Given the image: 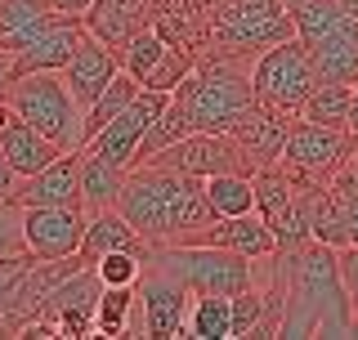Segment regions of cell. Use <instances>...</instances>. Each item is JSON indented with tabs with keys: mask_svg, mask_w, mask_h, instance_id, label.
Wrapping results in <instances>:
<instances>
[{
	"mask_svg": "<svg viewBox=\"0 0 358 340\" xmlns=\"http://www.w3.org/2000/svg\"><path fill=\"white\" fill-rule=\"evenodd\" d=\"M117 211L130 220V229L148 246L188 242L197 229H206L215 215L206 206L197 175H184L162 162H134L126 170V184L117 192Z\"/></svg>",
	"mask_w": 358,
	"mask_h": 340,
	"instance_id": "1",
	"label": "cell"
},
{
	"mask_svg": "<svg viewBox=\"0 0 358 340\" xmlns=\"http://www.w3.org/2000/svg\"><path fill=\"white\" fill-rule=\"evenodd\" d=\"M273 260L287 282L278 336H350L354 309H350V296H345V282H341L336 246L309 237L296 251H273Z\"/></svg>",
	"mask_w": 358,
	"mask_h": 340,
	"instance_id": "2",
	"label": "cell"
},
{
	"mask_svg": "<svg viewBox=\"0 0 358 340\" xmlns=\"http://www.w3.org/2000/svg\"><path fill=\"white\" fill-rule=\"evenodd\" d=\"M193 112V130H233V121L255 104L251 59L238 54H201L197 67L175 85Z\"/></svg>",
	"mask_w": 358,
	"mask_h": 340,
	"instance_id": "3",
	"label": "cell"
},
{
	"mask_svg": "<svg viewBox=\"0 0 358 340\" xmlns=\"http://www.w3.org/2000/svg\"><path fill=\"white\" fill-rule=\"evenodd\" d=\"M5 104L27 126H36L45 139H54L63 153L81 148V121L85 112L72 99L63 72H18L5 81Z\"/></svg>",
	"mask_w": 358,
	"mask_h": 340,
	"instance_id": "4",
	"label": "cell"
},
{
	"mask_svg": "<svg viewBox=\"0 0 358 340\" xmlns=\"http://www.w3.org/2000/svg\"><path fill=\"white\" fill-rule=\"evenodd\" d=\"M287 36H296L287 0H220V9L206 22V54L255 59Z\"/></svg>",
	"mask_w": 358,
	"mask_h": 340,
	"instance_id": "5",
	"label": "cell"
},
{
	"mask_svg": "<svg viewBox=\"0 0 358 340\" xmlns=\"http://www.w3.org/2000/svg\"><path fill=\"white\" fill-rule=\"evenodd\" d=\"M148 264L166 269L171 278H179L193 296H238L242 287H251V260L229 251V246H210V242H166L148 251Z\"/></svg>",
	"mask_w": 358,
	"mask_h": 340,
	"instance_id": "6",
	"label": "cell"
},
{
	"mask_svg": "<svg viewBox=\"0 0 358 340\" xmlns=\"http://www.w3.org/2000/svg\"><path fill=\"white\" fill-rule=\"evenodd\" d=\"M251 85H255V99L287 117H300L305 99L313 94L318 85V67H313L309 50L300 36H287L278 45H268L251 59Z\"/></svg>",
	"mask_w": 358,
	"mask_h": 340,
	"instance_id": "7",
	"label": "cell"
},
{
	"mask_svg": "<svg viewBox=\"0 0 358 340\" xmlns=\"http://www.w3.org/2000/svg\"><path fill=\"white\" fill-rule=\"evenodd\" d=\"M358 148V139L345 126H318V121L296 117L287 126V143L278 166L287 170L291 184H305V188H322L331 179V170L345 162Z\"/></svg>",
	"mask_w": 358,
	"mask_h": 340,
	"instance_id": "8",
	"label": "cell"
},
{
	"mask_svg": "<svg viewBox=\"0 0 358 340\" xmlns=\"http://www.w3.org/2000/svg\"><path fill=\"white\" fill-rule=\"evenodd\" d=\"M134 296H139L134 332H143L152 340L184 336V318H188V304H193V291H188L179 278H171L166 269H157V264L143 260V274L134 282Z\"/></svg>",
	"mask_w": 358,
	"mask_h": 340,
	"instance_id": "9",
	"label": "cell"
},
{
	"mask_svg": "<svg viewBox=\"0 0 358 340\" xmlns=\"http://www.w3.org/2000/svg\"><path fill=\"white\" fill-rule=\"evenodd\" d=\"M251 179H255V211H260V220L268 224V233H273V246L278 251L305 246L309 229H305L300 197H296V184L287 179V170L273 162V166H260Z\"/></svg>",
	"mask_w": 358,
	"mask_h": 340,
	"instance_id": "10",
	"label": "cell"
},
{
	"mask_svg": "<svg viewBox=\"0 0 358 340\" xmlns=\"http://www.w3.org/2000/svg\"><path fill=\"white\" fill-rule=\"evenodd\" d=\"M143 162L175 166V170L197 175V179L224 175V170H246V175H255L251 162H246V153L238 148V139H233V134H224V130H193V134H184L179 143H171V148L143 157Z\"/></svg>",
	"mask_w": 358,
	"mask_h": 340,
	"instance_id": "11",
	"label": "cell"
},
{
	"mask_svg": "<svg viewBox=\"0 0 358 340\" xmlns=\"http://www.w3.org/2000/svg\"><path fill=\"white\" fill-rule=\"evenodd\" d=\"M22 211V246L31 260H72L85 237V211L81 206H18Z\"/></svg>",
	"mask_w": 358,
	"mask_h": 340,
	"instance_id": "12",
	"label": "cell"
},
{
	"mask_svg": "<svg viewBox=\"0 0 358 340\" xmlns=\"http://www.w3.org/2000/svg\"><path fill=\"white\" fill-rule=\"evenodd\" d=\"M166 99H171V94H162V90H148V85H143L139 94H134L130 104L121 108L117 117H112L108 126H103V130L94 134V139L85 143V148L130 170V166H134V157H139V143H143V134L152 130L157 112L166 108Z\"/></svg>",
	"mask_w": 358,
	"mask_h": 340,
	"instance_id": "13",
	"label": "cell"
},
{
	"mask_svg": "<svg viewBox=\"0 0 358 340\" xmlns=\"http://www.w3.org/2000/svg\"><path fill=\"white\" fill-rule=\"evenodd\" d=\"M9 201H18V206H81V148L59 153L36 175H22Z\"/></svg>",
	"mask_w": 358,
	"mask_h": 340,
	"instance_id": "14",
	"label": "cell"
},
{
	"mask_svg": "<svg viewBox=\"0 0 358 340\" xmlns=\"http://www.w3.org/2000/svg\"><path fill=\"white\" fill-rule=\"evenodd\" d=\"M296 117H287V112H278V108H268L255 99L251 108L242 112L238 121H233V139H238V148L246 153V162H251V170H260V166H273L278 157H282V143H287V126Z\"/></svg>",
	"mask_w": 358,
	"mask_h": 340,
	"instance_id": "15",
	"label": "cell"
},
{
	"mask_svg": "<svg viewBox=\"0 0 358 340\" xmlns=\"http://www.w3.org/2000/svg\"><path fill=\"white\" fill-rule=\"evenodd\" d=\"M81 36H85V22L72 18V14H59L27 50L9 59V76H18V72H63V67L72 63Z\"/></svg>",
	"mask_w": 358,
	"mask_h": 340,
	"instance_id": "16",
	"label": "cell"
},
{
	"mask_svg": "<svg viewBox=\"0 0 358 340\" xmlns=\"http://www.w3.org/2000/svg\"><path fill=\"white\" fill-rule=\"evenodd\" d=\"M121 72V59H117V50H108L99 36H81V45H76V54H72V63L63 67V81L67 90H72V99L81 104V112L94 104L99 94L108 90V81Z\"/></svg>",
	"mask_w": 358,
	"mask_h": 340,
	"instance_id": "17",
	"label": "cell"
},
{
	"mask_svg": "<svg viewBox=\"0 0 358 340\" xmlns=\"http://www.w3.org/2000/svg\"><path fill=\"white\" fill-rule=\"evenodd\" d=\"M188 242H210V246H229L246 260H273V233L260 220V211H246V215H229V220H210L206 229H197Z\"/></svg>",
	"mask_w": 358,
	"mask_h": 340,
	"instance_id": "18",
	"label": "cell"
},
{
	"mask_svg": "<svg viewBox=\"0 0 358 340\" xmlns=\"http://www.w3.org/2000/svg\"><path fill=\"white\" fill-rule=\"evenodd\" d=\"M148 14H152V0H94L81 14V22L108 50H121L139 27H148Z\"/></svg>",
	"mask_w": 358,
	"mask_h": 340,
	"instance_id": "19",
	"label": "cell"
},
{
	"mask_svg": "<svg viewBox=\"0 0 358 340\" xmlns=\"http://www.w3.org/2000/svg\"><path fill=\"white\" fill-rule=\"evenodd\" d=\"M108 251H134V255H143V260H148V251H152V246L130 229V220L117 206L85 215V237H81V251H76V255H81L85 264H94V260L108 255Z\"/></svg>",
	"mask_w": 358,
	"mask_h": 340,
	"instance_id": "20",
	"label": "cell"
},
{
	"mask_svg": "<svg viewBox=\"0 0 358 340\" xmlns=\"http://www.w3.org/2000/svg\"><path fill=\"white\" fill-rule=\"evenodd\" d=\"M313 67H318V81H358V18L345 14V22L336 31H327L322 41L305 45Z\"/></svg>",
	"mask_w": 358,
	"mask_h": 340,
	"instance_id": "21",
	"label": "cell"
},
{
	"mask_svg": "<svg viewBox=\"0 0 358 340\" xmlns=\"http://www.w3.org/2000/svg\"><path fill=\"white\" fill-rule=\"evenodd\" d=\"M54 18L59 9L50 0H0V54H22Z\"/></svg>",
	"mask_w": 358,
	"mask_h": 340,
	"instance_id": "22",
	"label": "cell"
},
{
	"mask_svg": "<svg viewBox=\"0 0 358 340\" xmlns=\"http://www.w3.org/2000/svg\"><path fill=\"white\" fill-rule=\"evenodd\" d=\"M0 148H5V157H9V166H14V175L22 179V175H36V170H45L59 157L63 148L54 139H45V134L36 130V126H27L22 117H14V108H9V121L0 126Z\"/></svg>",
	"mask_w": 358,
	"mask_h": 340,
	"instance_id": "23",
	"label": "cell"
},
{
	"mask_svg": "<svg viewBox=\"0 0 358 340\" xmlns=\"http://www.w3.org/2000/svg\"><path fill=\"white\" fill-rule=\"evenodd\" d=\"M126 184V166L108 162V157L81 148V211H108L117 206V192Z\"/></svg>",
	"mask_w": 358,
	"mask_h": 340,
	"instance_id": "24",
	"label": "cell"
},
{
	"mask_svg": "<svg viewBox=\"0 0 358 340\" xmlns=\"http://www.w3.org/2000/svg\"><path fill=\"white\" fill-rule=\"evenodd\" d=\"M201 192H206V206H210L215 220L255 211V179L246 175V170H224V175L201 179Z\"/></svg>",
	"mask_w": 358,
	"mask_h": 340,
	"instance_id": "25",
	"label": "cell"
},
{
	"mask_svg": "<svg viewBox=\"0 0 358 340\" xmlns=\"http://www.w3.org/2000/svg\"><path fill=\"white\" fill-rule=\"evenodd\" d=\"M139 90H143V81H139V76H130L126 67H121V72H117V76H112V81H108V90H103V94H99L94 104L85 108V121H81V148H85V143L94 139V134L103 130V126H108L112 117H117L121 108L130 104L134 94H139Z\"/></svg>",
	"mask_w": 358,
	"mask_h": 340,
	"instance_id": "26",
	"label": "cell"
},
{
	"mask_svg": "<svg viewBox=\"0 0 358 340\" xmlns=\"http://www.w3.org/2000/svg\"><path fill=\"white\" fill-rule=\"evenodd\" d=\"M184 134H193V112H188L184 94H179V90H171V99H166V108H162V112H157L152 130L143 134V143H139V157H134V162H143V157H152V153L171 148V143H179V139H184Z\"/></svg>",
	"mask_w": 358,
	"mask_h": 340,
	"instance_id": "27",
	"label": "cell"
},
{
	"mask_svg": "<svg viewBox=\"0 0 358 340\" xmlns=\"http://www.w3.org/2000/svg\"><path fill=\"white\" fill-rule=\"evenodd\" d=\"M134 309H139V296L134 287H103L94 304V336L121 340L134 332Z\"/></svg>",
	"mask_w": 358,
	"mask_h": 340,
	"instance_id": "28",
	"label": "cell"
},
{
	"mask_svg": "<svg viewBox=\"0 0 358 340\" xmlns=\"http://www.w3.org/2000/svg\"><path fill=\"white\" fill-rule=\"evenodd\" d=\"M184 336L188 340H229V296H193L184 318Z\"/></svg>",
	"mask_w": 358,
	"mask_h": 340,
	"instance_id": "29",
	"label": "cell"
},
{
	"mask_svg": "<svg viewBox=\"0 0 358 340\" xmlns=\"http://www.w3.org/2000/svg\"><path fill=\"white\" fill-rule=\"evenodd\" d=\"M350 94H354L350 81H318L313 94L305 99V108H300V117L318 121V126H345L350 121Z\"/></svg>",
	"mask_w": 358,
	"mask_h": 340,
	"instance_id": "30",
	"label": "cell"
},
{
	"mask_svg": "<svg viewBox=\"0 0 358 340\" xmlns=\"http://www.w3.org/2000/svg\"><path fill=\"white\" fill-rule=\"evenodd\" d=\"M162 54H166V41H162V31H157L152 22H148V27H139L126 45H121L117 59H121V67H126L130 76L148 81V72H152L157 63H162Z\"/></svg>",
	"mask_w": 358,
	"mask_h": 340,
	"instance_id": "31",
	"label": "cell"
},
{
	"mask_svg": "<svg viewBox=\"0 0 358 340\" xmlns=\"http://www.w3.org/2000/svg\"><path fill=\"white\" fill-rule=\"evenodd\" d=\"M264 327V287H242L238 296H229V340L260 336Z\"/></svg>",
	"mask_w": 358,
	"mask_h": 340,
	"instance_id": "32",
	"label": "cell"
},
{
	"mask_svg": "<svg viewBox=\"0 0 358 340\" xmlns=\"http://www.w3.org/2000/svg\"><path fill=\"white\" fill-rule=\"evenodd\" d=\"M197 59H201V54H197V50H188V45H166L162 63H157L152 72H148V81H143V85H148V90H162V94H171V90L197 67Z\"/></svg>",
	"mask_w": 358,
	"mask_h": 340,
	"instance_id": "33",
	"label": "cell"
},
{
	"mask_svg": "<svg viewBox=\"0 0 358 340\" xmlns=\"http://www.w3.org/2000/svg\"><path fill=\"white\" fill-rule=\"evenodd\" d=\"M94 274L103 287H134L143 274V255H134V251H108V255H99L94 260Z\"/></svg>",
	"mask_w": 358,
	"mask_h": 340,
	"instance_id": "34",
	"label": "cell"
},
{
	"mask_svg": "<svg viewBox=\"0 0 358 340\" xmlns=\"http://www.w3.org/2000/svg\"><path fill=\"white\" fill-rule=\"evenodd\" d=\"M327 188L336 192V197H358V148L350 153V157H345V162L341 166H336L331 170V179H327Z\"/></svg>",
	"mask_w": 358,
	"mask_h": 340,
	"instance_id": "35",
	"label": "cell"
},
{
	"mask_svg": "<svg viewBox=\"0 0 358 340\" xmlns=\"http://www.w3.org/2000/svg\"><path fill=\"white\" fill-rule=\"evenodd\" d=\"M336 260H341V282H345V296H350V309L358 318V246H341Z\"/></svg>",
	"mask_w": 358,
	"mask_h": 340,
	"instance_id": "36",
	"label": "cell"
},
{
	"mask_svg": "<svg viewBox=\"0 0 358 340\" xmlns=\"http://www.w3.org/2000/svg\"><path fill=\"white\" fill-rule=\"evenodd\" d=\"M14 188H18V175H14V166H9L5 148H0V201H9V197H14Z\"/></svg>",
	"mask_w": 358,
	"mask_h": 340,
	"instance_id": "37",
	"label": "cell"
},
{
	"mask_svg": "<svg viewBox=\"0 0 358 340\" xmlns=\"http://www.w3.org/2000/svg\"><path fill=\"white\" fill-rule=\"evenodd\" d=\"M341 206H345V237H350L345 246H358V197H345Z\"/></svg>",
	"mask_w": 358,
	"mask_h": 340,
	"instance_id": "38",
	"label": "cell"
},
{
	"mask_svg": "<svg viewBox=\"0 0 358 340\" xmlns=\"http://www.w3.org/2000/svg\"><path fill=\"white\" fill-rule=\"evenodd\" d=\"M50 5H54V9H59V14H72V18H81V14H85V9H90V5H94V0H50Z\"/></svg>",
	"mask_w": 358,
	"mask_h": 340,
	"instance_id": "39",
	"label": "cell"
},
{
	"mask_svg": "<svg viewBox=\"0 0 358 340\" xmlns=\"http://www.w3.org/2000/svg\"><path fill=\"white\" fill-rule=\"evenodd\" d=\"M345 130L358 139V81H354V94H350V121H345Z\"/></svg>",
	"mask_w": 358,
	"mask_h": 340,
	"instance_id": "40",
	"label": "cell"
},
{
	"mask_svg": "<svg viewBox=\"0 0 358 340\" xmlns=\"http://www.w3.org/2000/svg\"><path fill=\"white\" fill-rule=\"evenodd\" d=\"M336 5H341V9H345L350 18H358V0H336Z\"/></svg>",
	"mask_w": 358,
	"mask_h": 340,
	"instance_id": "41",
	"label": "cell"
},
{
	"mask_svg": "<svg viewBox=\"0 0 358 340\" xmlns=\"http://www.w3.org/2000/svg\"><path fill=\"white\" fill-rule=\"evenodd\" d=\"M9 121V104H5V94H0V126Z\"/></svg>",
	"mask_w": 358,
	"mask_h": 340,
	"instance_id": "42",
	"label": "cell"
}]
</instances>
